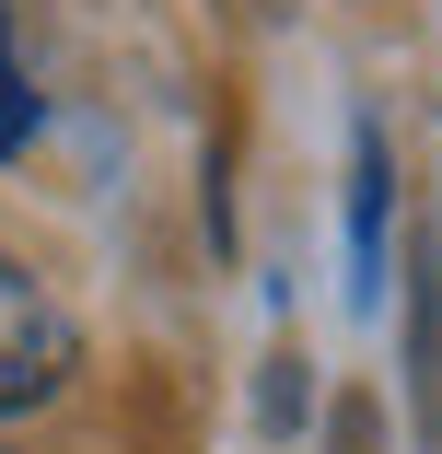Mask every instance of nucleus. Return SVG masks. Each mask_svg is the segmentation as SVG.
Instances as JSON below:
<instances>
[{"instance_id": "nucleus-3", "label": "nucleus", "mask_w": 442, "mask_h": 454, "mask_svg": "<svg viewBox=\"0 0 442 454\" xmlns=\"http://www.w3.org/2000/svg\"><path fill=\"white\" fill-rule=\"evenodd\" d=\"M35 140V94H24V70L0 59V152H24Z\"/></svg>"}, {"instance_id": "nucleus-2", "label": "nucleus", "mask_w": 442, "mask_h": 454, "mask_svg": "<svg viewBox=\"0 0 442 454\" xmlns=\"http://www.w3.org/2000/svg\"><path fill=\"white\" fill-rule=\"evenodd\" d=\"M349 268H361V292L384 268V152L373 140H361V163H349Z\"/></svg>"}, {"instance_id": "nucleus-1", "label": "nucleus", "mask_w": 442, "mask_h": 454, "mask_svg": "<svg viewBox=\"0 0 442 454\" xmlns=\"http://www.w3.org/2000/svg\"><path fill=\"white\" fill-rule=\"evenodd\" d=\"M70 361H81V338H70L58 292L35 280L24 256H0V419L47 408V396L70 385Z\"/></svg>"}]
</instances>
